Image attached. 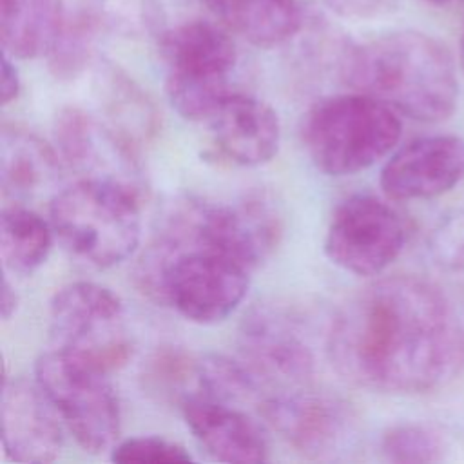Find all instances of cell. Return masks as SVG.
I'll return each instance as SVG.
<instances>
[{
  "label": "cell",
  "instance_id": "8992f818",
  "mask_svg": "<svg viewBox=\"0 0 464 464\" xmlns=\"http://www.w3.org/2000/svg\"><path fill=\"white\" fill-rule=\"evenodd\" d=\"M160 54L170 105L185 120L207 121L232 92L237 49L230 31L221 22L188 20L161 34Z\"/></svg>",
  "mask_w": 464,
  "mask_h": 464
},
{
  "label": "cell",
  "instance_id": "9c48e42d",
  "mask_svg": "<svg viewBox=\"0 0 464 464\" xmlns=\"http://www.w3.org/2000/svg\"><path fill=\"white\" fill-rule=\"evenodd\" d=\"M406 239L404 219L392 205L355 194L335 208L324 236V254L350 274L377 276L401 256Z\"/></svg>",
  "mask_w": 464,
  "mask_h": 464
},
{
  "label": "cell",
  "instance_id": "3957f363",
  "mask_svg": "<svg viewBox=\"0 0 464 464\" xmlns=\"http://www.w3.org/2000/svg\"><path fill=\"white\" fill-rule=\"evenodd\" d=\"M252 272L243 261L198 237L176 210L147 250L140 279L185 319L216 324L241 304Z\"/></svg>",
  "mask_w": 464,
  "mask_h": 464
},
{
  "label": "cell",
  "instance_id": "ba28073f",
  "mask_svg": "<svg viewBox=\"0 0 464 464\" xmlns=\"http://www.w3.org/2000/svg\"><path fill=\"white\" fill-rule=\"evenodd\" d=\"M54 348L78 355L105 372L121 368L132 343L121 299L107 286L76 281L62 286L49 303Z\"/></svg>",
  "mask_w": 464,
  "mask_h": 464
},
{
  "label": "cell",
  "instance_id": "5b68a950",
  "mask_svg": "<svg viewBox=\"0 0 464 464\" xmlns=\"http://www.w3.org/2000/svg\"><path fill=\"white\" fill-rule=\"evenodd\" d=\"M401 132L397 112L364 92L324 98L303 123L304 149L328 176H350L375 165L395 149Z\"/></svg>",
  "mask_w": 464,
  "mask_h": 464
},
{
  "label": "cell",
  "instance_id": "4dcf8cb0",
  "mask_svg": "<svg viewBox=\"0 0 464 464\" xmlns=\"http://www.w3.org/2000/svg\"><path fill=\"white\" fill-rule=\"evenodd\" d=\"M424 2H430V4H435V5H448V4H453V2H464V0H424Z\"/></svg>",
  "mask_w": 464,
  "mask_h": 464
},
{
  "label": "cell",
  "instance_id": "ffe728a7",
  "mask_svg": "<svg viewBox=\"0 0 464 464\" xmlns=\"http://www.w3.org/2000/svg\"><path fill=\"white\" fill-rule=\"evenodd\" d=\"M63 0H0V40L11 58L47 54L65 22Z\"/></svg>",
  "mask_w": 464,
  "mask_h": 464
},
{
  "label": "cell",
  "instance_id": "6da1fadb",
  "mask_svg": "<svg viewBox=\"0 0 464 464\" xmlns=\"http://www.w3.org/2000/svg\"><path fill=\"white\" fill-rule=\"evenodd\" d=\"M328 353L335 370L357 386L424 393L464 364V321L437 285L417 276L381 277L341 306Z\"/></svg>",
  "mask_w": 464,
  "mask_h": 464
},
{
  "label": "cell",
  "instance_id": "5bb4252c",
  "mask_svg": "<svg viewBox=\"0 0 464 464\" xmlns=\"http://www.w3.org/2000/svg\"><path fill=\"white\" fill-rule=\"evenodd\" d=\"M261 411L268 424L306 457L332 455L348 435V410L328 395L285 392L268 397L261 404Z\"/></svg>",
  "mask_w": 464,
  "mask_h": 464
},
{
  "label": "cell",
  "instance_id": "7402d4cb",
  "mask_svg": "<svg viewBox=\"0 0 464 464\" xmlns=\"http://www.w3.org/2000/svg\"><path fill=\"white\" fill-rule=\"evenodd\" d=\"M103 18L92 7L78 9L65 22L47 53L49 69L60 80L76 78L91 62Z\"/></svg>",
  "mask_w": 464,
  "mask_h": 464
},
{
  "label": "cell",
  "instance_id": "83f0119b",
  "mask_svg": "<svg viewBox=\"0 0 464 464\" xmlns=\"http://www.w3.org/2000/svg\"><path fill=\"white\" fill-rule=\"evenodd\" d=\"M335 14L343 18H368L375 14L382 0H323Z\"/></svg>",
  "mask_w": 464,
  "mask_h": 464
},
{
  "label": "cell",
  "instance_id": "1f68e13d",
  "mask_svg": "<svg viewBox=\"0 0 464 464\" xmlns=\"http://www.w3.org/2000/svg\"><path fill=\"white\" fill-rule=\"evenodd\" d=\"M460 58H462V67H464V47H460Z\"/></svg>",
  "mask_w": 464,
  "mask_h": 464
},
{
  "label": "cell",
  "instance_id": "4316f807",
  "mask_svg": "<svg viewBox=\"0 0 464 464\" xmlns=\"http://www.w3.org/2000/svg\"><path fill=\"white\" fill-rule=\"evenodd\" d=\"M430 248L439 265L464 274V212L446 218L433 230Z\"/></svg>",
  "mask_w": 464,
  "mask_h": 464
},
{
  "label": "cell",
  "instance_id": "277c9868",
  "mask_svg": "<svg viewBox=\"0 0 464 464\" xmlns=\"http://www.w3.org/2000/svg\"><path fill=\"white\" fill-rule=\"evenodd\" d=\"M138 196L120 183L80 178L53 196V230L63 248L83 263L96 268L114 266L140 245Z\"/></svg>",
  "mask_w": 464,
  "mask_h": 464
},
{
  "label": "cell",
  "instance_id": "d4e9b609",
  "mask_svg": "<svg viewBox=\"0 0 464 464\" xmlns=\"http://www.w3.org/2000/svg\"><path fill=\"white\" fill-rule=\"evenodd\" d=\"M111 105L114 127L129 141L154 129V114L147 98L123 76H111Z\"/></svg>",
  "mask_w": 464,
  "mask_h": 464
},
{
  "label": "cell",
  "instance_id": "f1b7e54d",
  "mask_svg": "<svg viewBox=\"0 0 464 464\" xmlns=\"http://www.w3.org/2000/svg\"><path fill=\"white\" fill-rule=\"evenodd\" d=\"M20 94V76L9 54L2 56V74H0V102L2 105L11 103Z\"/></svg>",
  "mask_w": 464,
  "mask_h": 464
},
{
  "label": "cell",
  "instance_id": "ac0fdd59",
  "mask_svg": "<svg viewBox=\"0 0 464 464\" xmlns=\"http://www.w3.org/2000/svg\"><path fill=\"white\" fill-rule=\"evenodd\" d=\"M60 154L36 134L4 127L0 145L4 194L16 201H25L51 192L60 181Z\"/></svg>",
  "mask_w": 464,
  "mask_h": 464
},
{
  "label": "cell",
  "instance_id": "603a6c76",
  "mask_svg": "<svg viewBox=\"0 0 464 464\" xmlns=\"http://www.w3.org/2000/svg\"><path fill=\"white\" fill-rule=\"evenodd\" d=\"M194 384V395L230 402L250 397L257 388V379L246 364L219 353H207L196 359Z\"/></svg>",
  "mask_w": 464,
  "mask_h": 464
},
{
  "label": "cell",
  "instance_id": "7a4b0ae2",
  "mask_svg": "<svg viewBox=\"0 0 464 464\" xmlns=\"http://www.w3.org/2000/svg\"><path fill=\"white\" fill-rule=\"evenodd\" d=\"M341 76L357 92L417 121H442L457 107L455 60L442 42L420 31H392L346 49Z\"/></svg>",
  "mask_w": 464,
  "mask_h": 464
},
{
  "label": "cell",
  "instance_id": "44dd1931",
  "mask_svg": "<svg viewBox=\"0 0 464 464\" xmlns=\"http://www.w3.org/2000/svg\"><path fill=\"white\" fill-rule=\"evenodd\" d=\"M53 225L31 208L16 203L0 216V256L13 274L29 276L40 268L53 246Z\"/></svg>",
  "mask_w": 464,
  "mask_h": 464
},
{
  "label": "cell",
  "instance_id": "8fae6325",
  "mask_svg": "<svg viewBox=\"0 0 464 464\" xmlns=\"http://www.w3.org/2000/svg\"><path fill=\"white\" fill-rule=\"evenodd\" d=\"M179 212L205 243L234 256L256 270L276 248L281 219L265 198L237 203L188 201Z\"/></svg>",
  "mask_w": 464,
  "mask_h": 464
},
{
  "label": "cell",
  "instance_id": "484cf974",
  "mask_svg": "<svg viewBox=\"0 0 464 464\" xmlns=\"http://www.w3.org/2000/svg\"><path fill=\"white\" fill-rule=\"evenodd\" d=\"M111 460L120 464L129 462H188L192 455L178 442L163 437L141 435L129 437L111 448Z\"/></svg>",
  "mask_w": 464,
  "mask_h": 464
},
{
  "label": "cell",
  "instance_id": "7c38bea8",
  "mask_svg": "<svg viewBox=\"0 0 464 464\" xmlns=\"http://www.w3.org/2000/svg\"><path fill=\"white\" fill-rule=\"evenodd\" d=\"M464 179V138L435 134L395 150L381 170V188L397 201L431 199Z\"/></svg>",
  "mask_w": 464,
  "mask_h": 464
},
{
  "label": "cell",
  "instance_id": "52a82bcc",
  "mask_svg": "<svg viewBox=\"0 0 464 464\" xmlns=\"http://www.w3.org/2000/svg\"><path fill=\"white\" fill-rule=\"evenodd\" d=\"M34 375L83 451L102 453L116 444L121 411L109 372L54 348L36 359Z\"/></svg>",
  "mask_w": 464,
  "mask_h": 464
},
{
  "label": "cell",
  "instance_id": "30bf717a",
  "mask_svg": "<svg viewBox=\"0 0 464 464\" xmlns=\"http://www.w3.org/2000/svg\"><path fill=\"white\" fill-rule=\"evenodd\" d=\"M54 143L62 161L83 179L125 185L140 194L141 170L134 143L80 107H63L54 118Z\"/></svg>",
  "mask_w": 464,
  "mask_h": 464
},
{
  "label": "cell",
  "instance_id": "cb8c5ba5",
  "mask_svg": "<svg viewBox=\"0 0 464 464\" xmlns=\"http://www.w3.org/2000/svg\"><path fill=\"white\" fill-rule=\"evenodd\" d=\"M381 453L397 464H428L444 459L446 442L442 435L424 424H397L384 431Z\"/></svg>",
  "mask_w": 464,
  "mask_h": 464
},
{
  "label": "cell",
  "instance_id": "e0dca14e",
  "mask_svg": "<svg viewBox=\"0 0 464 464\" xmlns=\"http://www.w3.org/2000/svg\"><path fill=\"white\" fill-rule=\"evenodd\" d=\"M183 419L198 444L221 462H265L268 442L256 420L228 402L190 395L181 402Z\"/></svg>",
  "mask_w": 464,
  "mask_h": 464
},
{
  "label": "cell",
  "instance_id": "9a60e30c",
  "mask_svg": "<svg viewBox=\"0 0 464 464\" xmlns=\"http://www.w3.org/2000/svg\"><path fill=\"white\" fill-rule=\"evenodd\" d=\"M243 361L256 379L301 386L314 375V355L297 328L274 310L252 312L241 328Z\"/></svg>",
  "mask_w": 464,
  "mask_h": 464
},
{
  "label": "cell",
  "instance_id": "2e32d148",
  "mask_svg": "<svg viewBox=\"0 0 464 464\" xmlns=\"http://www.w3.org/2000/svg\"><path fill=\"white\" fill-rule=\"evenodd\" d=\"M223 156L243 167L268 163L281 143L277 112L263 100L232 91L207 120Z\"/></svg>",
  "mask_w": 464,
  "mask_h": 464
},
{
  "label": "cell",
  "instance_id": "f546056e",
  "mask_svg": "<svg viewBox=\"0 0 464 464\" xmlns=\"http://www.w3.org/2000/svg\"><path fill=\"white\" fill-rule=\"evenodd\" d=\"M18 303H20V297H18L14 286L4 276L2 288H0V315H2L4 321H9L16 314Z\"/></svg>",
  "mask_w": 464,
  "mask_h": 464
},
{
  "label": "cell",
  "instance_id": "d6986e66",
  "mask_svg": "<svg viewBox=\"0 0 464 464\" xmlns=\"http://www.w3.org/2000/svg\"><path fill=\"white\" fill-rule=\"evenodd\" d=\"M230 33L257 47L290 40L303 24L297 0H201Z\"/></svg>",
  "mask_w": 464,
  "mask_h": 464
},
{
  "label": "cell",
  "instance_id": "4fadbf2b",
  "mask_svg": "<svg viewBox=\"0 0 464 464\" xmlns=\"http://www.w3.org/2000/svg\"><path fill=\"white\" fill-rule=\"evenodd\" d=\"M2 444L16 462H51L63 446L58 411L40 384L24 377L5 379L0 401Z\"/></svg>",
  "mask_w": 464,
  "mask_h": 464
}]
</instances>
